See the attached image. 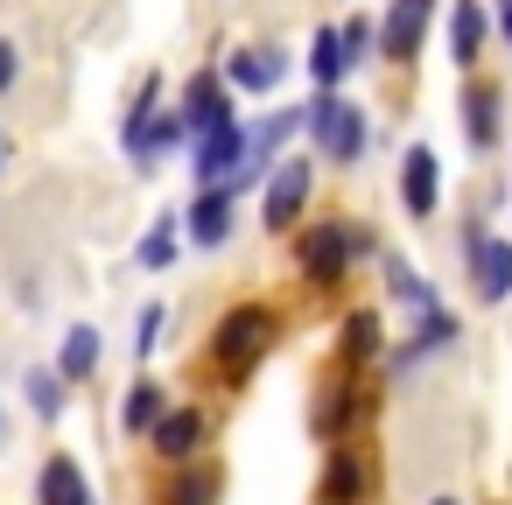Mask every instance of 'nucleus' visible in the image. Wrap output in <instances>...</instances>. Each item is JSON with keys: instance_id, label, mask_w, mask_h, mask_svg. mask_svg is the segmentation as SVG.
Listing matches in <instances>:
<instances>
[{"instance_id": "obj_1", "label": "nucleus", "mask_w": 512, "mask_h": 505, "mask_svg": "<svg viewBox=\"0 0 512 505\" xmlns=\"http://www.w3.org/2000/svg\"><path fill=\"white\" fill-rule=\"evenodd\" d=\"M302 127H309V141H316L330 162H358V155H365V141H372L365 113H358L351 99H337V92H316V99L302 106Z\"/></svg>"}, {"instance_id": "obj_2", "label": "nucleus", "mask_w": 512, "mask_h": 505, "mask_svg": "<svg viewBox=\"0 0 512 505\" xmlns=\"http://www.w3.org/2000/svg\"><path fill=\"white\" fill-rule=\"evenodd\" d=\"M365 253V232L358 225H344V218H330V225H309L302 232V274L316 281V288H330V281H344V267Z\"/></svg>"}, {"instance_id": "obj_3", "label": "nucleus", "mask_w": 512, "mask_h": 505, "mask_svg": "<svg viewBox=\"0 0 512 505\" xmlns=\"http://www.w3.org/2000/svg\"><path fill=\"white\" fill-rule=\"evenodd\" d=\"M267 344H274V316H267L260 302H239V309L218 323V344H211V358H218V365L239 379L246 365H260V351H267Z\"/></svg>"}, {"instance_id": "obj_4", "label": "nucleus", "mask_w": 512, "mask_h": 505, "mask_svg": "<svg viewBox=\"0 0 512 505\" xmlns=\"http://www.w3.org/2000/svg\"><path fill=\"white\" fill-rule=\"evenodd\" d=\"M309 190H316V169H309L302 155H281L274 176H267V197H260L267 232H295V218L309 211Z\"/></svg>"}, {"instance_id": "obj_5", "label": "nucleus", "mask_w": 512, "mask_h": 505, "mask_svg": "<svg viewBox=\"0 0 512 505\" xmlns=\"http://www.w3.org/2000/svg\"><path fill=\"white\" fill-rule=\"evenodd\" d=\"M239 162H246V127H239V120H225V127H211V134H197V141H190V176H197L204 190L232 183V176H239Z\"/></svg>"}, {"instance_id": "obj_6", "label": "nucleus", "mask_w": 512, "mask_h": 505, "mask_svg": "<svg viewBox=\"0 0 512 505\" xmlns=\"http://www.w3.org/2000/svg\"><path fill=\"white\" fill-rule=\"evenodd\" d=\"M463 267L477 281V302H505L512 295V239L498 232H463Z\"/></svg>"}, {"instance_id": "obj_7", "label": "nucleus", "mask_w": 512, "mask_h": 505, "mask_svg": "<svg viewBox=\"0 0 512 505\" xmlns=\"http://www.w3.org/2000/svg\"><path fill=\"white\" fill-rule=\"evenodd\" d=\"M225 120H239V113H232V92H225V78H218V71H197V78H190V92H183V134L197 141V134L225 127Z\"/></svg>"}, {"instance_id": "obj_8", "label": "nucleus", "mask_w": 512, "mask_h": 505, "mask_svg": "<svg viewBox=\"0 0 512 505\" xmlns=\"http://www.w3.org/2000/svg\"><path fill=\"white\" fill-rule=\"evenodd\" d=\"M428 22H435V0H393V15H386V36H379L386 64H414V50H421Z\"/></svg>"}, {"instance_id": "obj_9", "label": "nucleus", "mask_w": 512, "mask_h": 505, "mask_svg": "<svg viewBox=\"0 0 512 505\" xmlns=\"http://www.w3.org/2000/svg\"><path fill=\"white\" fill-rule=\"evenodd\" d=\"M148 442H155V456L190 463V456H197V442H204V414H197V407H169V414L148 428Z\"/></svg>"}, {"instance_id": "obj_10", "label": "nucleus", "mask_w": 512, "mask_h": 505, "mask_svg": "<svg viewBox=\"0 0 512 505\" xmlns=\"http://www.w3.org/2000/svg\"><path fill=\"white\" fill-rule=\"evenodd\" d=\"M435 197H442L435 155H428V148H407V155H400V204H407L414 218H428V211H435Z\"/></svg>"}, {"instance_id": "obj_11", "label": "nucleus", "mask_w": 512, "mask_h": 505, "mask_svg": "<svg viewBox=\"0 0 512 505\" xmlns=\"http://www.w3.org/2000/svg\"><path fill=\"white\" fill-rule=\"evenodd\" d=\"M288 78V57L281 50H239L232 64H225V85L232 92H274Z\"/></svg>"}, {"instance_id": "obj_12", "label": "nucleus", "mask_w": 512, "mask_h": 505, "mask_svg": "<svg viewBox=\"0 0 512 505\" xmlns=\"http://www.w3.org/2000/svg\"><path fill=\"white\" fill-rule=\"evenodd\" d=\"M36 498L43 505H99L92 484H85V470H78V456H50L43 477H36Z\"/></svg>"}, {"instance_id": "obj_13", "label": "nucleus", "mask_w": 512, "mask_h": 505, "mask_svg": "<svg viewBox=\"0 0 512 505\" xmlns=\"http://www.w3.org/2000/svg\"><path fill=\"white\" fill-rule=\"evenodd\" d=\"M190 239H197V246H225V239H232V190H197V204H190Z\"/></svg>"}, {"instance_id": "obj_14", "label": "nucleus", "mask_w": 512, "mask_h": 505, "mask_svg": "<svg viewBox=\"0 0 512 505\" xmlns=\"http://www.w3.org/2000/svg\"><path fill=\"white\" fill-rule=\"evenodd\" d=\"M99 351H106V344H99L92 323L64 330V344H57V379H64V386H71V379H92V372H99Z\"/></svg>"}, {"instance_id": "obj_15", "label": "nucleus", "mask_w": 512, "mask_h": 505, "mask_svg": "<svg viewBox=\"0 0 512 505\" xmlns=\"http://www.w3.org/2000/svg\"><path fill=\"white\" fill-rule=\"evenodd\" d=\"M484 29H491V22H484V8H477V0H456V8H449V57H456L463 71L477 64V50H484Z\"/></svg>"}, {"instance_id": "obj_16", "label": "nucleus", "mask_w": 512, "mask_h": 505, "mask_svg": "<svg viewBox=\"0 0 512 505\" xmlns=\"http://www.w3.org/2000/svg\"><path fill=\"white\" fill-rule=\"evenodd\" d=\"M463 141L470 148H491L498 141V92L491 85H470L463 92Z\"/></svg>"}, {"instance_id": "obj_17", "label": "nucleus", "mask_w": 512, "mask_h": 505, "mask_svg": "<svg viewBox=\"0 0 512 505\" xmlns=\"http://www.w3.org/2000/svg\"><path fill=\"white\" fill-rule=\"evenodd\" d=\"M162 414H169L162 386H155V379H134V386H127V400H120V428H127V435H148Z\"/></svg>"}, {"instance_id": "obj_18", "label": "nucleus", "mask_w": 512, "mask_h": 505, "mask_svg": "<svg viewBox=\"0 0 512 505\" xmlns=\"http://www.w3.org/2000/svg\"><path fill=\"white\" fill-rule=\"evenodd\" d=\"M337 337H344V358H351V365L379 358V344H386V330H379V309H351V316L337 323Z\"/></svg>"}, {"instance_id": "obj_19", "label": "nucleus", "mask_w": 512, "mask_h": 505, "mask_svg": "<svg viewBox=\"0 0 512 505\" xmlns=\"http://www.w3.org/2000/svg\"><path fill=\"white\" fill-rule=\"evenodd\" d=\"M309 78H316L323 92H337V85L351 78V64H344V43H337V29H316V43H309Z\"/></svg>"}, {"instance_id": "obj_20", "label": "nucleus", "mask_w": 512, "mask_h": 505, "mask_svg": "<svg viewBox=\"0 0 512 505\" xmlns=\"http://www.w3.org/2000/svg\"><path fill=\"white\" fill-rule=\"evenodd\" d=\"M358 491H365V470H358L351 449H337V456H330V477H323V491H316V505H358Z\"/></svg>"}, {"instance_id": "obj_21", "label": "nucleus", "mask_w": 512, "mask_h": 505, "mask_svg": "<svg viewBox=\"0 0 512 505\" xmlns=\"http://www.w3.org/2000/svg\"><path fill=\"white\" fill-rule=\"evenodd\" d=\"M386 281H393V295H400L407 309H421V316H428V309H442V302H435V288H428L407 260H386Z\"/></svg>"}, {"instance_id": "obj_22", "label": "nucleus", "mask_w": 512, "mask_h": 505, "mask_svg": "<svg viewBox=\"0 0 512 505\" xmlns=\"http://www.w3.org/2000/svg\"><path fill=\"white\" fill-rule=\"evenodd\" d=\"M134 260H141L148 274H155V267H169V260H176V218H155V232L134 246Z\"/></svg>"}, {"instance_id": "obj_23", "label": "nucleus", "mask_w": 512, "mask_h": 505, "mask_svg": "<svg viewBox=\"0 0 512 505\" xmlns=\"http://www.w3.org/2000/svg\"><path fill=\"white\" fill-rule=\"evenodd\" d=\"M29 407H36L43 421H57V414H64V379L36 365V372H29Z\"/></svg>"}, {"instance_id": "obj_24", "label": "nucleus", "mask_w": 512, "mask_h": 505, "mask_svg": "<svg viewBox=\"0 0 512 505\" xmlns=\"http://www.w3.org/2000/svg\"><path fill=\"white\" fill-rule=\"evenodd\" d=\"M442 344H456V316H449V309H428L421 330H414V358H421V351H442Z\"/></svg>"}, {"instance_id": "obj_25", "label": "nucleus", "mask_w": 512, "mask_h": 505, "mask_svg": "<svg viewBox=\"0 0 512 505\" xmlns=\"http://www.w3.org/2000/svg\"><path fill=\"white\" fill-rule=\"evenodd\" d=\"M211 498H218V477L211 470H183L169 484V505H211Z\"/></svg>"}, {"instance_id": "obj_26", "label": "nucleus", "mask_w": 512, "mask_h": 505, "mask_svg": "<svg viewBox=\"0 0 512 505\" xmlns=\"http://www.w3.org/2000/svg\"><path fill=\"white\" fill-rule=\"evenodd\" d=\"M337 43H344V64L358 71V64L372 57V22H365V15H358V22H344V29H337Z\"/></svg>"}, {"instance_id": "obj_27", "label": "nucleus", "mask_w": 512, "mask_h": 505, "mask_svg": "<svg viewBox=\"0 0 512 505\" xmlns=\"http://www.w3.org/2000/svg\"><path fill=\"white\" fill-rule=\"evenodd\" d=\"M162 330H169V309H162V302H148V309H141V337H134V351H141V358H155V351H162Z\"/></svg>"}, {"instance_id": "obj_28", "label": "nucleus", "mask_w": 512, "mask_h": 505, "mask_svg": "<svg viewBox=\"0 0 512 505\" xmlns=\"http://www.w3.org/2000/svg\"><path fill=\"white\" fill-rule=\"evenodd\" d=\"M15 85V43H0V92Z\"/></svg>"}, {"instance_id": "obj_29", "label": "nucleus", "mask_w": 512, "mask_h": 505, "mask_svg": "<svg viewBox=\"0 0 512 505\" xmlns=\"http://www.w3.org/2000/svg\"><path fill=\"white\" fill-rule=\"evenodd\" d=\"M498 29H505V43H512V0H498Z\"/></svg>"}, {"instance_id": "obj_30", "label": "nucleus", "mask_w": 512, "mask_h": 505, "mask_svg": "<svg viewBox=\"0 0 512 505\" xmlns=\"http://www.w3.org/2000/svg\"><path fill=\"white\" fill-rule=\"evenodd\" d=\"M0 162H8V141H0Z\"/></svg>"}, {"instance_id": "obj_31", "label": "nucleus", "mask_w": 512, "mask_h": 505, "mask_svg": "<svg viewBox=\"0 0 512 505\" xmlns=\"http://www.w3.org/2000/svg\"><path fill=\"white\" fill-rule=\"evenodd\" d=\"M435 505H456V498H435Z\"/></svg>"}, {"instance_id": "obj_32", "label": "nucleus", "mask_w": 512, "mask_h": 505, "mask_svg": "<svg viewBox=\"0 0 512 505\" xmlns=\"http://www.w3.org/2000/svg\"><path fill=\"white\" fill-rule=\"evenodd\" d=\"M0 421H8V414H0Z\"/></svg>"}]
</instances>
